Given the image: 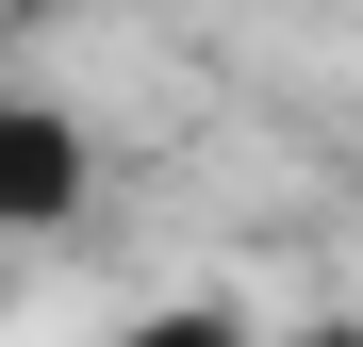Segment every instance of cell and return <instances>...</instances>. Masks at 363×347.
Here are the masks:
<instances>
[{
    "label": "cell",
    "instance_id": "obj_1",
    "mask_svg": "<svg viewBox=\"0 0 363 347\" xmlns=\"http://www.w3.org/2000/svg\"><path fill=\"white\" fill-rule=\"evenodd\" d=\"M50 215H83V133L0 83V231H50Z\"/></svg>",
    "mask_w": 363,
    "mask_h": 347
}]
</instances>
